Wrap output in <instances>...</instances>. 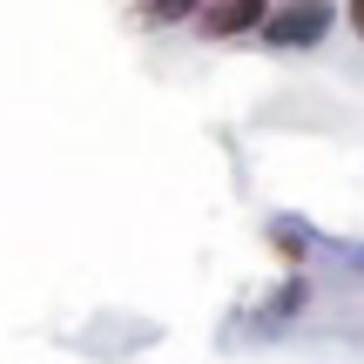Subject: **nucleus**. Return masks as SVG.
<instances>
[{"label": "nucleus", "instance_id": "f257e3e1", "mask_svg": "<svg viewBox=\"0 0 364 364\" xmlns=\"http://www.w3.org/2000/svg\"><path fill=\"white\" fill-rule=\"evenodd\" d=\"M338 27V0H270V14H263V48L277 54H304L317 48V41Z\"/></svg>", "mask_w": 364, "mask_h": 364}, {"label": "nucleus", "instance_id": "f03ea898", "mask_svg": "<svg viewBox=\"0 0 364 364\" xmlns=\"http://www.w3.org/2000/svg\"><path fill=\"white\" fill-rule=\"evenodd\" d=\"M263 14H270V0H203L196 7V34L203 41H243L263 27Z\"/></svg>", "mask_w": 364, "mask_h": 364}, {"label": "nucleus", "instance_id": "7ed1b4c3", "mask_svg": "<svg viewBox=\"0 0 364 364\" xmlns=\"http://www.w3.org/2000/svg\"><path fill=\"white\" fill-rule=\"evenodd\" d=\"M270 250H277V257H290V263H304L317 250V230L304 216H270Z\"/></svg>", "mask_w": 364, "mask_h": 364}, {"label": "nucleus", "instance_id": "20e7f679", "mask_svg": "<svg viewBox=\"0 0 364 364\" xmlns=\"http://www.w3.org/2000/svg\"><path fill=\"white\" fill-rule=\"evenodd\" d=\"M129 7H135V21H142V27H176V21H196L203 0H129Z\"/></svg>", "mask_w": 364, "mask_h": 364}, {"label": "nucleus", "instance_id": "39448f33", "mask_svg": "<svg viewBox=\"0 0 364 364\" xmlns=\"http://www.w3.org/2000/svg\"><path fill=\"white\" fill-rule=\"evenodd\" d=\"M344 21H351V34L364 41V0H344Z\"/></svg>", "mask_w": 364, "mask_h": 364}]
</instances>
